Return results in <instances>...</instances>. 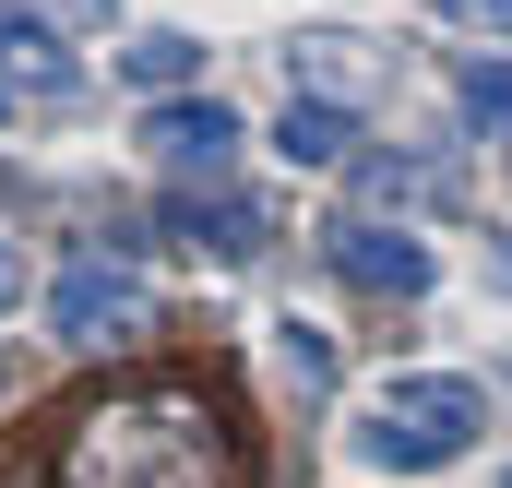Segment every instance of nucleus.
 Here are the masks:
<instances>
[{
	"instance_id": "obj_14",
	"label": "nucleus",
	"mask_w": 512,
	"mask_h": 488,
	"mask_svg": "<svg viewBox=\"0 0 512 488\" xmlns=\"http://www.w3.org/2000/svg\"><path fill=\"white\" fill-rule=\"evenodd\" d=\"M0 12H24V24H60V36H84V24H108V0H0Z\"/></svg>"
},
{
	"instance_id": "obj_4",
	"label": "nucleus",
	"mask_w": 512,
	"mask_h": 488,
	"mask_svg": "<svg viewBox=\"0 0 512 488\" xmlns=\"http://www.w3.org/2000/svg\"><path fill=\"white\" fill-rule=\"evenodd\" d=\"M239 143H251V131H239V108H227V96H203V84L143 108V155H155L167 179H203V191H215V179L239 167Z\"/></svg>"
},
{
	"instance_id": "obj_2",
	"label": "nucleus",
	"mask_w": 512,
	"mask_h": 488,
	"mask_svg": "<svg viewBox=\"0 0 512 488\" xmlns=\"http://www.w3.org/2000/svg\"><path fill=\"white\" fill-rule=\"evenodd\" d=\"M84 488H215V429L203 405H120V417H84V453H72Z\"/></svg>"
},
{
	"instance_id": "obj_1",
	"label": "nucleus",
	"mask_w": 512,
	"mask_h": 488,
	"mask_svg": "<svg viewBox=\"0 0 512 488\" xmlns=\"http://www.w3.org/2000/svg\"><path fill=\"white\" fill-rule=\"evenodd\" d=\"M477 429H489V393H477L465 369H393L382 393L358 405L346 453H358L370 477H441V465L477 453Z\"/></svg>"
},
{
	"instance_id": "obj_17",
	"label": "nucleus",
	"mask_w": 512,
	"mask_h": 488,
	"mask_svg": "<svg viewBox=\"0 0 512 488\" xmlns=\"http://www.w3.org/2000/svg\"><path fill=\"white\" fill-rule=\"evenodd\" d=\"M12 108H24V96H12V72H0V120H12Z\"/></svg>"
},
{
	"instance_id": "obj_6",
	"label": "nucleus",
	"mask_w": 512,
	"mask_h": 488,
	"mask_svg": "<svg viewBox=\"0 0 512 488\" xmlns=\"http://www.w3.org/2000/svg\"><path fill=\"white\" fill-rule=\"evenodd\" d=\"M167 227L191 250H215V262H251V250L274 239V203H262V191H167Z\"/></svg>"
},
{
	"instance_id": "obj_3",
	"label": "nucleus",
	"mask_w": 512,
	"mask_h": 488,
	"mask_svg": "<svg viewBox=\"0 0 512 488\" xmlns=\"http://www.w3.org/2000/svg\"><path fill=\"white\" fill-rule=\"evenodd\" d=\"M143 322H155V286H143L108 239H84L60 262V286H48V334H60V346H120Z\"/></svg>"
},
{
	"instance_id": "obj_12",
	"label": "nucleus",
	"mask_w": 512,
	"mask_h": 488,
	"mask_svg": "<svg viewBox=\"0 0 512 488\" xmlns=\"http://www.w3.org/2000/svg\"><path fill=\"white\" fill-rule=\"evenodd\" d=\"M358 203H382V215L441 203V167H429V155H358Z\"/></svg>"
},
{
	"instance_id": "obj_13",
	"label": "nucleus",
	"mask_w": 512,
	"mask_h": 488,
	"mask_svg": "<svg viewBox=\"0 0 512 488\" xmlns=\"http://www.w3.org/2000/svg\"><path fill=\"white\" fill-rule=\"evenodd\" d=\"M274 358H286V381H298V393H322V381H334V346H322V322H298V310L274 322Z\"/></svg>"
},
{
	"instance_id": "obj_9",
	"label": "nucleus",
	"mask_w": 512,
	"mask_h": 488,
	"mask_svg": "<svg viewBox=\"0 0 512 488\" xmlns=\"http://www.w3.org/2000/svg\"><path fill=\"white\" fill-rule=\"evenodd\" d=\"M0 72H12V96H72V60H60L48 24H24V12H0Z\"/></svg>"
},
{
	"instance_id": "obj_5",
	"label": "nucleus",
	"mask_w": 512,
	"mask_h": 488,
	"mask_svg": "<svg viewBox=\"0 0 512 488\" xmlns=\"http://www.w3.org/2000/svg\"><path fill=\"white\" fill-rule=\"evenodd\" d=\"M322 250H334V274L346 286H370V298H429V239L417 227H382V215H346V227H322Z\"/></svg>"
},
{
	"instance_id": "obj_15",
	"label": "nucleus",
	"mask_w": 512,
	"mask_h": 488,
	"mask_svg": "<svg viewBox=\"0 0 512 488\" xmlns=\"http://www.w3.org/2000/svg\"><path fill=\"white\" fill-rule=\"evenodd\" d=\"M24 286H36V262H24V239H0V310H24Z\"/></svg>"
},
{
	"instance_id": "obj_16",
	"label": "nucleus",
	"mask_w": 512,
	"mask_h": 488,
	"mask_svg": "<svg viewBox=\"0 0 512 488\" xmlns=\"http://www.w3.org/2000/svg\"><path fill=\"white\" fill-rule=\"evenodd\" d=\"M441 24H512V0H429Z\"/></svg>"
},
{
	"instance_id": "obj_18",
	"label": "nucleus",
	"mask_w": 512,
	"mask_h": 488,
	"mask_svg": "<svg viewBox=\"0 0 512 488\" xmlns=\"http://www.w3.org/2000/svg\"><path fill=\"white\" fill-rule=\"evenodd\" d=\"M0 393H12V358H0Z\"/></svg>"
},
{
	"instance_id": "obj_8",
	"label": "nucleus",
	"mask_w": 512,
	"mask_h": 488,
	"mask_svg": "<svg viewBox=\"0 0 512 488\" xmlns=\"http://www.w3.org/2000/svg\"><path fill=\"white\" fill-rule=\"evenodd\" d=\"M358 48H370V36H298V48H286V96H334V108H358V84H370Z\"/></svg>"
},
{
	"instance_id": "obj_7",
	"label": "nucleus",
	"mask_w": 512,
	"mask_h": 488,
	"mask_svg": "<svg viewBox=\"0 0 512 488\" xmlns=\"http://www.w3.org/2000/svg\"><path fill=\"white\" fill-rule=\"evenodd\" d=\"M346 143H358V108L286 96V120H274V155H286V167H346Z\"/></svg>"
},
{
	"instance_id": "obj_10",
	"label": "nucleus",
	"mask_w": 512,
	"mask_h": 488,
	"mask_svg": "<svg viewBox=\"0 0 512 488\" xmlns=\"http://www.w3.org/2000/svg\"><path fill=\"white\" fill-rule=\"evenodd\" d=\"M120 72L143 84V96H191V84H203V48L155 24V36H131V48H120Z\"/></svg>"
},
{
	"instance_id": "obj_19",
	"label": "nucleus",
	"mask_w": 512,
	"mask_h": 488,
	"mask_svg": "<svg viewBox=\"0 0 512 488\" xmlns=\"http://www.w3.org/2000/svg\"><path fill=\"white\" fill-rule=\"evenodd\" d=\"M501 488H512V477H501Z\"/></svg>"
},
{
	"instance_id": "obj_11",
	"label": "nucleus",
	"mask_w": 512,
	"mask_h": 488,
	"mask_svg": "<svg viewBox=\"0 0 512 488\" xmlns=\"http://www.w3.org/2000/svg\"><path fill=\"white\" fill-rule=\"evenodd\" d=\"M453 108H465V131L512 143V60H453Z\"/></svg>"
}]
</instances>
